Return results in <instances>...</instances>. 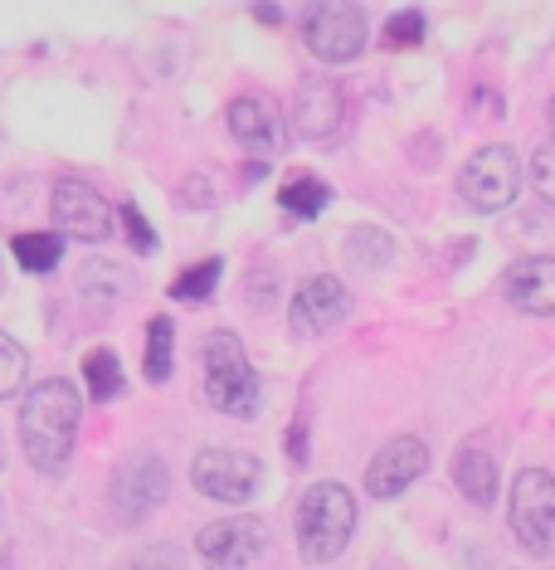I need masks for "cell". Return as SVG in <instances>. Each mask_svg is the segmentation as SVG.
<instances>
[{
	"mask_svg": "<svg viewBox=\"0 0 555 570\" xmlns=\"http://www.w3.org/2000/svg\"><path fill=\"white\" fill-rule=\"evenodd\" d=\"M78 439V391L69 381H40L20 405V443L44 478H59L74 459Z\"/></svg>",
	"mask_w": 555,
	"mask_h": 570,
	"instance_id": "cell-1",
	"label": "cell"
},
{
	"mask_svg": "<svg viewBox=\"0 0 555 570\" xmlns=\"http://www.w3.org/2000/svg\"><path fill=\"white\" fill-rule=\"evenodd\" d=\"M298 551L308 566H332L356 531V497L342 483H312L298 503Z\"/></svg>",
	"mask_w": 555,
	"mask_h": 570,
	"instance_id": "cell-2",
	"label": "cell"
},
{
	"mask_svg": "<svg viewBox=\"0 0 555 570\" xmlns=\"http://www.w3.org/2000/svg\"><path fill=\"white\" fill-rule=\"evenodd\" d=\"M200 385H206V401L220 415H258V371L248 366L244 341L234 332H210L200 341Z\"/></svg>",
	"mask_w": 555,
	"mask_h": 570,
	"instance_id": "cell-3",
	"label": "cell"
},
{
	"mask_svg": "<svg viewBox=\"0 0 555 570\" xmlns=\"http://www.w3.org/2000/svg\"><path fill=\"white\" fill-rule=\"evenodd\" d=\"M517 190H521V162L512 146H502V142L478 146L458 171V200L482 215L507 210L517 200Z\"/></svg>",
	"mask_w": 555,
	"mask_h": 570,
	"instance_id": "cell-4",
	"label": "cell"
},
{
	"mask_svg": "<svg viewBox=\"0 0 555 570\" xmlns=\"http://www.w3.org/2000/svg\"><path fill=\"white\" fill-rule=\"evenodd\" d=\"M512 531L531 556H555V473L526 469L512 478Z\"/></svg>",
	"mask_w": 555,
	"mask_h": 570,
	"instance_id": "cell-5",
	"label": "cell"
},
{
	"mask_svg": "<svg viewBox=\"0 0 555 570\" xmlns=\"http://www.w3.org/2000/svg\"><path fill=\"white\" fill-rule=\"evenodd\" d=\"M190 483L214 503H248L264 483V463L248 449H200L190 463Z\"/></svg>",
	"mask_w": 555,
	"mask_h": 570,
	"instance_id": "cell-6",
	"label": "cell"
},
{
	"mask_svg": "<svg viewBox=\"0 0 555 570\" xmlns=\"http://www.w3.org/2000/svg\"><path fill=\"white\" fill-rule=\"evenodd\" d=\"M196 551L210 570H248L268 551V527L258 517H220L200 527Z\"/></svg>",
	"mask_w": 555,
	"mask_h": 570,
	"instance_id": "cell-7",
	"label": "cell"
},
{
	"mask_svg": "<svg viewBox=\"0 0 555 570\" xmlns=\"http://www.w3.org/2000/svg\"><path fill=\"white\" fill-rule=\"evenodd\" d=\"M302 40L317 59L346 64L366 50V15L356 6H312L302 20Z\"/></svg>",
	"mask_w": 555,
	"mask_h": 570,
	"instance_id": "cell-8",
	"label": "cell"
},
{
	"mask_svg": "<svg viewBox=\"0 0 555 570\" xmlns=\"http://www.w3.org/2000/svg\"><path fill=\"white\" fill-rule=\"evenodd\" d=\"M166 493H171V478H166V463L156 453H137V459H127L118 469V478H112V507H118V517L127 527L146 522V512L162 507Z\"/></svg>",
	"mask_w": 555,
	"mask_h": 570,
	"instance_id": "cell-9",
	"label": "cell"
},
{
	"mask_svg": "<svg viewBox=\"0 0 555 570\" xmlns=\"http://www.w3.org/2000/svg\"><path fill=\"white\" fill-rule=\"evenodd\" d=\"M54 224H59V234L98 244V239L112 234V205L98 196L88 180L64 176L59 186H54Z\"/></svg>",
	"mask_w": 555,
	"mask_h": 570,
	"instance_id": "cell-10",
	"label": "cell"
},
{
	"mask_svg": "<svg viewBox=\"0 0 555 570\" xmlns=\"http://www.w3.org/2000/svg\"><path fill=\"white\" fill-rule=\"evenodd\" d=\"M424 469H429V443L414 439V435H400V439L385 443L376 459H370L366 493L380 497V503H385V497H400L414 478H424Z\"/></svg>",
	"mask_w": 555,
	"mask_h": 570,
	"instance_id": "cell-11",
	"label": "cell"
},
{
	"mask_svg": "<svg viewBox=\"0 0 555 570\" xmlns=\"http://www.w3.org/2000/svg\"><path fill=\"white\" fill-rule=\"evenodd\" d=\"M342 118H346V98H342V84H332V78H308L292 94V128H298V136H308V142L332 136L342 128Z\"/></svg>",
	"mask_w": 555,
	"mask_h": 570,
	"instance_id": "cell-12",
	"label": "cell"
},
{
	"mask_svg": "<svg viewBox=\"0 0 555 570\" xmlns=\"http://www.w3.org/2000/svg\"><path fill=\"white\" fill-rule=\"evenodd\" d=\"M351 317V293L342 278H308L298 288V298H292V322L302 327V332H332L336 322H346Z\"/></svg>",
	"mask_w": 555,
	"mask_h": 570,
	"instance_id": "cell-13",
	"label": "cell"
},
{
	"mask_svg": "<svg viewBox=\"0 0 555 570\" xmlns=\"http://www.w3.org/2000/svg\"><path fill=\"white\" fill-rule=\"evenodd\" d=\"M507 298L531 317H555V259L526 254L507 268Z\"/></svg>",
	"mask_w": 555,
	"mask_h": 570,
	"instance_id": "cell-14",
	"label": "cell"
},
{
	"mask_svg": "<svg viewBox=\"0 0 555 570\" xmlns=\"http://www.w3.org/2000/svg\"><path fill=\"white\" fill-rule=\"evenodd\" d=\"M230 132L240 136V146H248L254 156H274V152H282V142H288L278 112L268 108L264 98H234L230 102Z\"/></svg>",
	"mask_w": 555,
	"mask_h": 570,
	"instance_id": "cell-15",
	"label": "cell"
},
{
	"mask_svg": "<svg viewBox=\"0 0 555 570\" xmlns=\"http://www.w3.org/2000/svg\"><path fill=\"white\" fill-rule=\"evenodd\" d=\"M453 483H458V493L468 497L473 507H492L497 493H502L492 453L478 449V443H463V449L453 453Z\"/></svg>",
	"mask_w": 555,
	"mask_h": 570,
	"instance_id": "cell-16",
	"label": "cell"
},
{
	"mask_svg": "<svg viewBox=\"0 0 555 570\" xmlns=\"http://www.w3.org/2000/svg\"><path fill=\"white\" fill-rule=\"evenodd\" d=\"M78 293L84 298H98V303H118L132 293V273L122 264H108V259H88L78 268Z\"/></svg>",
	"mask_w": 555,
	"mask_h": 570,
	"instance_id": "cell-17",
	"label": "cell"
},
{
	"mask_svg": "<svg viewBox=\"0 0 555 570\" xmlns=\"http://www.w3.org/2000/svg\"><path fill=\"white\" fill-rule=\"evenodd\" d=\"M171 366H176V322L171 317H152L146 322V381L152 385L171 381Z\"/></svg>",
	"mask_w": 555,
	"mask_h": 570,
	"instance_id": "cell-18",
	"label": "cell"
},
{
	"mask_svg": "<svg viewBox=\"0 0 555 570\" xmlns=\"http://www.w3.org/2000/svg\"><path fill=\"white\" fill-rule=\"evenodd\" d=\"M278 205L292 215V220H317V215L332 205V186L317 180V176H298V180H288V186L278 190Z\"/></svg>",
	"mask_w": 555,
	"mask_h": 570,
	"instance_id": "cell-19",
	"label": "cell"
},
{
	"mask_svg": "<svg viewBox=\"0 0 555 570\" xmlns=\"http://www.w3.org/2000/svg\"><path fill=\"white\" fill-rule=\"evenodd\" d=\"M10 254L20 259V268L25 273H49V268H59V259H64V239L59 234H15L10 239Z\"/></svg>",
	"mask_w": 555,
	"mask_h": 570,
	"instance_id": "cell-20",
	"label": "cell"
},
{
	"mask_svg": "<svg viewBox=\"0 0 555 570\" xmlns=\"http://www.w3.org/2000/svg\"><path fill=\"white\" fill-rule=\"evenodd\" d=\"M84 381H88V395H93V401H118V395H122V361H118V351H108V347L88 351V357H84Z\"/></svg>",
	"mask_w": 555,
	"mask_h": 570,
	"instance_id": "cell-21",
	"label": "cell"
},
{
	"mask_svg": "<svg viewBox=\"0 0 555 570\" xmlns=\"http://www.w3.org/2000/svg\"><path fill=\"white\" fill-rule=\"evenodd\" d=\"M346 259L356 268H385L395 259V239L376 230V224H360V230L346 234Z\"/></svg>",
	"mask_w": 555,
	"mask_h": 570,
	"instance_id": "cell-22",
	"label": "cell"
},
{
	"mask_svg": "<svg viewBox=\"0 0 555 570\" xmlns=\"http://www.w3.org/2000/svg\"><path fill=\"white\" fill-rule=\"evenodd\" d=\"M220 273H224L220 259H206V264L186 268V273H180V278L171 283V298H180V303H200V298H210L214 283H220Z\"/></svg>",
	"mask_w": 555,
	"mask_h": 570,
	"instance_id": "cell-23",
	"label": "cell"
},
{
	"mask_svg": "<svg viewBox=\"0 0 555 570\" xmlns=\"http://www.w3.org/2000/svg\"><path fill=\"white\" fill-rule=\"evenodd\" d=\"M25 371H30V357L25 347H20L15 337L0 332V401H10V395L25 385Z\"/></svg>",
	"mask_w": 555,
	"mask_h": 570,
	"instance_id": "cell-24",
	"label": "cell"
},
{
	"mask_svg": "<svg viewBox=\"0 0 555 570\" xmlns=\"http://www.w3.org/2000/svg\"><path fill=\"white\" fill-rule=\"evenodd\" d=\"M531 186H536L541 200L555 205V136L551 142H541L536 156H531Z\"/></svg>",
	"mask_w": 555,
	"mask_h": 570,
	"instance_id": "cell-25",
	"label": "cell"
},
{
	"mask_svg": "<svg viewBox=\"0 0 555 570\" xmlns=\"http://www.w3.org/2000/svg\"><path fill=\"white\" fill-rule=\"evenodd\" d=\"M385 40H390V50H414V44L424 40V15H419V10H400V15L385 25Z\"/></svg>",
	"mask_w": 555,
	"mask_h": 570,
	"instance_id": "cell-26",
	"label": "cell"
},
{
	"mask_svg": "<svg viewBox=\"0 0 555 570\" xmlns=\"http://www.w3.org/2000/svg\"><path fill=\"white\" fill-rule=\"evenodd\" d=\"M122 230H127V239H132V249H137V254H152V249H156L152 224L142 220V210L132 200H122Z\"/></svg>",
	"mask_w": 555,
	"mask_h": 570,
	"instance_id": "cell-27",
	"label": "cell"
},
{
	"mask_svg": "<svg viewBox=\"0 0 555 570\" xmlns=\"http://www.w3.org/2000/svg\"><path fill=\"white\" fill-rule=\"evenodd\" d=\"M132 570H180V551L176 546H146L137 561H132Z\"/></svg>",
	"mask_w": 555,
	"mask_h": 570,
	"instance_id": "cell-28",
	"label": "cell"
},
{
	"mask_svg": "<svg viewBox=\"0 0 555 570\" xmlns=\"http://www.w3.org/2000/svg\"><path fill=\"white\" fill-rule=\"evenodd\" d=\"M288 453H292V463H308V425H292V435H288Z\"/></svg>",
	"mask_w": 555,
	"mask_h": 570,
	"instance_id": "cell-29",
	"label": "cell"
},
{
	"mask_svg": "<svg viewBox=\"0 0 555 570\" xmlns=\"http://www.w3.org/2000/svg\"><path fill=\"white\" fill-rule=\"evenodd\" d=\"M258 10V20H264V25H274V20H282V10H274V6H254Z\"/></svg>",
	"mask_w": 555,
	"mask_h": 570,
	"instance_id": "cell-30",
	"label": "cell"
},
{
	"mask_svg": "<svg viewBox=\"0 0 555 570\" xmlns=\"http://www.w3.org/2000/svg\"><path fill=\"white\" fill-rule=\"evenodd\" d=\"M551 118H555V102H551Z\"/></svg>",
	"mask_w": 555,
	"mask_h": 570,
	"instance_id": "cell-31",
	"label": "cell"
}]
</instances>
